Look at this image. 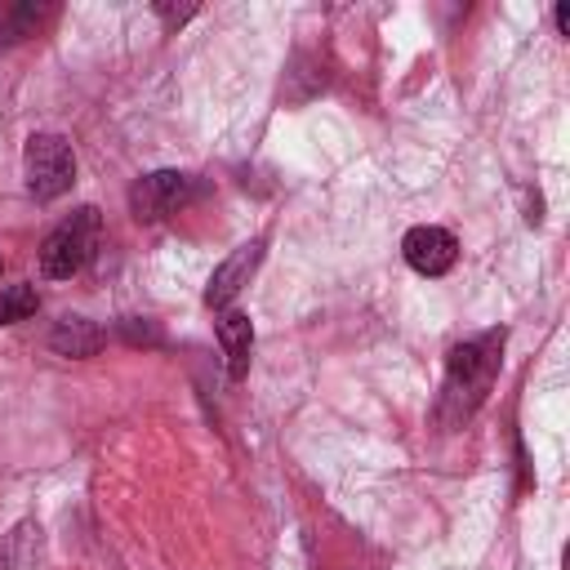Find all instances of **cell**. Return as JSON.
Here are the masks:
<instances>
[{
    "mask_svg": "<svg viewBox=\"0 0 570 570\" xmlns=\"http://www.w3.org/2000/svg\"><path fill=\"white\" fill-rule=\"evenodd\" d=\"M214 334H218V347L227 356V374L240 383L249 374V361H254V321L240 307H223L214 321Z\"/></svg>",
    "mask_w": 570,
    "mask_h": 570,
    "instance_id": "7",
    "label": "cell"
},
{
    "mask_svg": "<svg viewBox=\"0 0 570 570\" xmlns=\"http://www.w3.org/2000/svg\"><path fill=\"white\" fill-rule=\"evenodd\" d=\"M22 174L27 191L36 200H58L76 183V151L62 134H31L22 147Z\"/></svg>",
    "mask_w": 570,
    "mask_h": 570,
    "instance_id": "3",
    "label": "cell"
},
{
    "mask_svg": "<svg viewBox=\"0 0 570 570\" xmlns=\"http://www.w3.org/2000/svg\"><path fill=\"white\" fill-rule=\"evenodd\" d=\"M36 307H40V294H36L31 285H9V289L0 294V325L27 321V316H36Z\"/></svg>",
    "mask_w": 570,
    "mask_h": 570,
    "instance_id": "10",
    "label": "cell"
},
{
    "mask_svg": "<svg viewBox=\"0 0 570 570\" xmlns=\"http://www.w3.org/2000/svg\"><path fill=\"white\" fill-rule=\"evenodd\" d=\"M552 18H557V31L566 36V31H570V9H566V4H557V13H552Z\"/></svg>",
    "mask_w": 570,
    "mask_h": 570,
    "instance_id": "13",
    "label": "cell"
},
{
    "mask_svg": "<svg viewBox=\"0 0 570 570\" xmlns=\"http://www.w3.org/2000/svg\"><path fill=\"white\" fill-rule=\"evenodd\" d=\"M503 330H485L468 343L450 347L445 361V392H441V419L445 423H463L490 392L499 365H503Z\"/></svg>",
    "mask_w": 570,
    "mask_h": 570,
    "instance_id": "1",
    "label": "cell"
},
{
    "mask_svg": "<svg viewBox=\"0 0 570 570\" xmlns=\"http://www.w3.org/2000/svg\"><path fill=\"white\" fill-rule=\"evenodd\" d=\"M45 22H53V4H36V0H18V4H0V53L27 36H40Z\"/></svg>",
    "mask_w": 570,
    "mask_h": 570,
    "instance_id": "9",
    "label": "cell"
},
{
    "mask_svg": "<svg viewBox=\"0 0 570 570\" xmlns=\"http://www.w3.org/2000/svg\"><path fill=\"white\" fill-rule=\"evenodd\" d=\"M98 236H102L98 209H94V205H80L71 218H62V223L45 236V245H40V272H45L49 281H71V276L89 263V254L98 249Z\"/></svg>",
    "mask_w": 570,
    "mask_h": 570,
    "instance_id": "2",
    "label": "cell"
},
{
    "mask_svg": "<svg viewBox=\"0 0 570 570\" xmlns=\"http://www.w3.org/2000/svg\"><path fill=\"white\" fill-rule=\"evenodd\" d=\"M120 338L134 343V347H156V343H160V330H156V321L125 316V321H120Z\"/></svg>",
    "mask_w": 570,
    "mask_h": 570,
    "instance_id": "11",
    "label": "cell"
},
{
    "mask_svg": "<svg viewBox=\"0 0 570 570\" xmlns=\"http://www.w3.org/2000/svg\"><path fill=\"white\" fill-rule=\"evenodd\" d=\"M401 254H405V263H410L419 276H445V272L454 267V258H459V240H454L445 227L423 223V227H410V232H405Z\"/></svg>",
    "mask_w": 570,
    "mask_h": 570,
    "instance_id": "6",
    "label": "cell"
},
{
    "mask_svg": "<svg viewBox=\"0 0 570 570\" xmlns=\"http://www.w3.org/2000/svg\"><path fill=\"white\" fill-rule=\"evenodd\" d=\"M258 263H263V236H254V240H245V245H236L218 267H214V276H209V285H205V303L209 307H232V298L249 285V276L258 272Z\"/></svg>",
    "mask_w": 570,
    "mask_h": 570,
    "instance_id": "5",
    "label": "cell"
},
{
    "mask_svg": "<svg viewBox=\"0 0 570 570\" xmlns=\"http://www.w3.org/2000/svg\"><path fill=\"white\" fill-rule=\"evenodd\" d=\"M151 13H156L165 27H183L187 18H196V4H151Z\"/></svg>",
    "mask_w": 570,
    "mask_h": 570,
    "instance_id": "12",
    "label": "cell"
},
{
    "mask_svg": "<svg viewBox=\"0 0 570 570\" xmlns=\"http://www.w3.org/2000/svg\"><path fill=\"white\" fill-rule=\"evenodd\" d=\"M196 200V178L183 169H151L129 187V214L138 223H160Z\"/></svg>",
    "mask_w": 570,
    "mask_h": 570,
    "instance_id": "4",
    "label": "cell"
},
{
    "mask_svg": "<svg viewBox=\"0 0 570 570\" xmlns=\"http://www.w3.org/2000/svg\"><path fill=\"white\" fill-rule=\"evenodd\" d=\"M102 343H107V334H102L89 316H62V321H53V330H49V347H53L58 356H71V361L94 356Z\"/></svg>",
    "mask_w": 570,
    "mask_h": 570,
    "instance_id": "8",
    "label": "cell"
}]
</instances>
